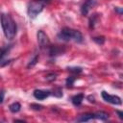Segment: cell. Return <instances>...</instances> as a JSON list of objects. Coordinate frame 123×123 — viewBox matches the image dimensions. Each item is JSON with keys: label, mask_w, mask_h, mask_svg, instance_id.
Wrapping results in <instances>:
<instances>
[{"label": "cell", "mask_w": 123, "mask_h": 123, "mask_svg": "<svg viewBox=\"0 0 123 123\" xmlns=\"http://www.w3.org/2000/svg\"><path fill=\"white\" fill-rule=\"evenodd\" d=\"M30 107H31L32 109H34V110H37V111H39V110L42 109V106H40V105H37V104H32Z\"/></svg>", "instance_id": "obj_19"}, {"label": "cell", "mask_w": 123, "mask_h": 123, "mask_svg": "<svg viewBox=\"0 0 123 123\" xmlns=\"http://www.w3.org/2000/svg\"><path fill=\"white\" fill-rule=\"evenodd\" d=\"M102 97L106 102H109L113 105H121V99L116 95H111L106 91H102Z\"/></svg>", "instance_id": "obj_4"}, {"label": "cell", "mask_w": 123, "mask_h": 123, "mask_svg": "<svg viewBox=\"0 0 123 123\" xmlns=\"http://www.w3.org/2000/svg\"><path fill=\"white\" fill-rule=\"evenodd\" d=\"M53 94L55 95V96H57V97H61V96H62V89L61 88H55L54 90H53Z\"/></svg>", "instance_id": "obj_15"}, {"label": "cell", "mask_w": 123, "mask_h": 123, "mask_svg": "<svg viewBox=\"0 0 123 123\" xmlns=\"http://www.w3.org/2000/svg\"><path fill=\"white\" fill-rule=\"evenodd\" d=\"M94 118H98L100 120H107L109 118V114L105 111H98L94 114Z\"/></svg>", "instance_id": "obj_11"}, {"label": "cell", "mask_w": 123, "mask_h": 123, "mask_svg": "<svg viewBox=\"0 0 123 123\" xmlns=\"http://www.w3.org/2000/svg\"><path fill=\"white\" fill-rule=\"evenodd\" d=\"M116 112L118 113L119 118H120V119H123V112H122V111H116Z\"/></svg>", "instance_id": "obj_22"}, {"label": "cell", "mask_w": 123, "mask_h": 123, "mask_svg": "<svg viewBox=\"0 0 123 123\" xmlns=\"http://www.w3.org/2000/svg\"><path fill=\"white\" fill-rule=\"evenodd\" d=\"M93 40L98 44H103L105 41V38H104V37H94Z\"/></svg>", "instance_id": "obj_16"}, {"label": "cell", "mask_w": 123, "mask_h": 123, "mask_svg": "<svg viewBox=\"0 0 123 123\" xmlns=\"http://www.w3.org/2000/svg\"><path fill=\"white\" fill-rule=\"evenodd\" d=\"M64 52V49L62 48L61 46H58V45H54V46H51L50 49H49V54L50 56H57V55H61Z\"/></svg>", "instance_id": "obj_8"}, {"label": "cell", "mask_w": 123, "mask_h": 123, "mask_svg": "<svg viewBox=\"0 0 123 123\" xmlns=\"http://www.w3.org/2000/svg\"><path fill=\"white\" fill-rule=\"evenodd\" d=\"M68 70L70 72H74V73H79L82 71V68L81 67H68Z\"/></svg>", "instance_id": "obj_17"}, {"label": "cell", "mask_w": 123, "mask_h": 123, "mask_svg": "<svg viewBox=\"0 0 123 123\" xmlns=\"http://www.w3.org/2000/svg\"><path fill=\"white\" fill-rule=\"evenodd\" d=\"M4 96H5V92H4L3 90H1V91H0V104L3 103V101H4Z\"/></svg>", "instance_id": "obj_21"}, {"label": "cell", "mask_w": 123, "mask_h": 123, "mask_svg": "<svg viewBox=\"0 0 123 123\" xmlns=\"http://www.w3.org/2000/svg\"><path fill=\"white\" fill-rule=\"evenodd\" d=\"M43 10V5L40 2H33L28 6V14L31 18H35Z\"/></svg>", "instance_id": "obj_3"}, {"label": "cell", "mask_w": 123, "mask_h": 123, "mask_svg": "<svg viewBox=\"0 0 123 123\" xmlns=\"http://www.w3.org/2000/svg\"><path fill=\"white\" fill-rule=\"evenodd\" d=\"M84 100V94L80 93V94H77V95H74L72 98H71V101L73 103L74 106H80L82 104Z\"/></svg>", "instance_id": "obj_10"}, {"label": "cell", "mask_w": 123, "mask_h": 123, "mask_svg": "<svg viewBox=\"0 0 123 123\" xmlns=\"http://www.w3.org/2000/svg\"><path fill=\"white\" fill-rule=\"evenodd\" d=\"M88 99H89L88 100L89 102H94V97L93 96H88Z\"/></svg>", "instance_id": "obj_23"}, {"label": "cell", "mask_w": 123, "mask_h": 123, "mask_svg": "<svg viewBox=\"0 0 123 123\" xmlns=\"http://www.w3.org/2000/svg\"><path fill=\"white\" fill-rule=\"evenodd\" d=\"M115 10H116L118 12H120V13H121V12H122V10H121V9H116V8H115Z\"/></svg>", "instance_id": "obj_24"}, {"label": "cell", "mask_w": 123, "mask_h": 123, "mask_svg": "<svg viewBox=\"0 0 123 123\" xmlns=\"http://www.w3.org/2000/svg\"><path fill=\"white\" fill-rule=\"evenodd\" d=\"M20 108H21V106H20V104L19 103H17V102H14V103H12L11 106H10V111H12V112H18L19 111H20Z\"/></svg>", "instance_id": "obj_13"}, {"label": "cell", "mask_w": 123, "mask_h": 123, "mask_svg": "<svg viewBox=\"0 0 123 123\" xmlns=\"http://www.w3.org/2000/svg\"><path fill=\"white\" fill-rule=\"evenodd\" d=\"M0 22L4 32V35L7 38L12 39L16 35V24L12 17L9 13H1L0 14Z\"/></svg>", "instance_id": "obj_1"}, {"label": "cell", "mask_w": 123, "mask_h": 123, "mask_svg": "<svg viewBox=\"0 0 123 123\" xmlns=\"http://www.w3.org/2000/svg\"><path fill=\"white\" fill-rule=\"evenodd\" d=\"M95 0H86L84 4H83V6H82V8H81V12H82V14L83 15H86L87 13H88V12H89V10L95 5Z\"/></svg>", "instance_id": "obj_6"}, {"label": "cell", "mask_w": 123, "mask_h": 123, "mask_svg": "<svg viewBox=\"0 0 123 123\" xmlns=\"http://www.w3.org/2000/svg\"><path fill=\"white\" fill-rule=\"evenodd\" d=\"M37 42L40 45V47H44L49 44V38L43 31L37 32Z\"/></svg>", "instance_id": "obj_5"}, {"label": "cell", "mask_w": 123, "mask_h": 123, "mask_svg": "<svg viewBox=\"0 0 123 123\" xmlns=\"http://www.w3.org/2000/svg\"><path fill=\"white\" fill-rule=\"evenodd\" d=\"M51 94V92L49 90H42V89H37L34 91V96L36 99L37 100H43L45 98H47L49 95Z\"/></svg>", "instance_id": "obj_7"}, {"label": "cell", "mask_w": 123, "mask_h": 123, "mask_svg": "<svg viewBox=\"0 0 123 123\" xmlns=\"http://www.w3.org/2000/svg\"><path fill=\"white\" fill-rule=\"evenodd\" d=\"M93 118H94L93 113H84V114L79 115L76 118V121H78V122H86V121H89L90 119H93Z\"/></svg>", "instance_id": "obj_9"}, {"label": "cell", "mask_w": 123, "mask_h": 123, "mask_svg": "<svg viewBox=\"0 0 123 123\" xmlns=\"http://www.w3.org/2000/svg\"><path fill=\"white\" fill-rule=\"evenodd\" d=\"M37 57H35V58L32 60V62H30V63L28 64V66H29V67H30V66H33L34 64L37 63Z\"/></svg>", "instance_id": "obj_20"}, {"label": "cell", "mask_w": 123, "mask_h": 123, "mask_svg": "<svg viewBox=\"0 0 123 123\" xmlns=\"http://www.w3.org/2000/svg\"><path fill=\"white\" fill-rule=\"evenodd\" d=\"M56 74H54V73H52V74H49V75H47L46 76V80L47 81H54L55 79H56Z\"/></svg>", "instance_id": "obj_18"}, {"label": "cell", "mask_w": 123, "mask_h": 123, "mask_svg": "<svg viewBox=\"0 0 123 123\" xmlns=\"http://www.w3.org/2000/svg\"><path fill=\"white\" fill-rule=\"evenodd\" d=\"M74 81H75V77H73V76L68 77V78L66 79V86H72Z\"/></svg>", "instance_id": "obj_14"}, {"label": "cell", "mask_w": 123, "mask_h": 123, "mask_svg": "<svg viewBox=\"0 0 123 123\" xmlns=\"http://www.w3.org/2000/svg\"><path fill=\"white\" fill-rule=\"evenodd\" d=\"M10 48H11V45H7V46H5V47L0 48V62H1V61L3 60V58L7 55V53H8L9 50H10Z\"/></svg>", "instance_id": "obj_12"}, {"label": "cell", "mask_w": 123, "mask_h": 123, "mask_svg": "<svg viewBox=\"0 0 123 123\" xmlns=\"http://www.w3.org/2000/svg\"><path fill=\"white\" fill-rule=\"evenodd\" d=\"M58 37L64 41L74 40L76 42H82L83 41V36L81 32L78 30H73L70 28H63L58 35Z\"/></svg>", "instance_id": "obj_2"}]
</instances>
